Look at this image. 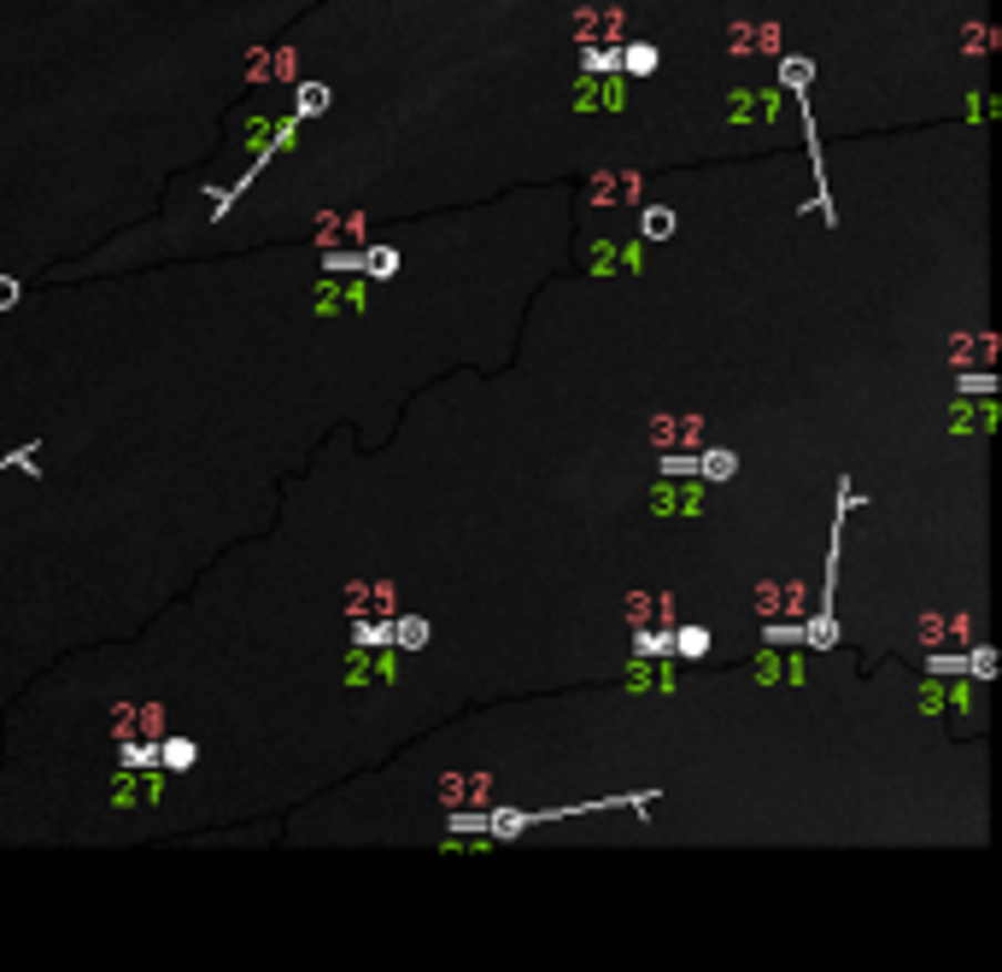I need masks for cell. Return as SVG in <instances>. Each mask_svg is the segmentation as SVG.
<instances>
[{
    "instance_id": "cell-6",
    "label": "cell",
    "mask_w": 1002,
    "mask_h": 972,
    "mask_svg": "<svg viewBox=\"0 0 1002 972\" xmlns=\"http://www.w3.org/2000/svg\"><path fill=\"white\" fill-rule=\"evenodd\" d=\"M733 469H739V458H733V451H709V458H698V474H709V481H727Z\"/></svg>"
},
{
    "instance_id": "cell-2",
    "label": "cell",
    "mask_w": 1002,
    "mask_h": 972,
    "mask_svg": "<svg viewBox=\"0 0 1002 972\" xmlns=\"http://www.w3.org/2000/svg\"><path fill=\"white\" fill-rule=\"evenodd\" d=\"M387 638H399L405 651H422L428 645V622H422V615H399V622L387 627Z\"/></svg>"
},
{
    "instance_id": "cell-13",
    "label": "cell",
    "mask_w": 1002,
    "mask_h": 972,
    "mask_svg": "<svg viewBox=\"0 0 1002 972\" xmlns=\"http://www.w3.org/2000/svg\"><path fill=\"white\" fill-rule=\"evenodd\" d=\"M651 59H657L651 48H633V53H627V71H640V76H645V71H651Z\"/></svg>"
},
{
    "instance_id": "cell-15",
    "label": "cell",
    "mask_w": 1002,
    "mask_h": 972,
    "mask_svg": "<svg viewBox=\"0 0 1002 972\" xmlns=\"http://www.w3.org/2000/svg\"><path fill=\"white\" fill-rule=\"evenodd\" d=\"M7 305H18V282L0 276V311H7Z\"/></svg>"
},
{
    "instance_id": "cell-10",
    "label": "cell",
    "mask_w": 1002,
    "mask_h": 972,
    "mask_svg": "<svg viewBox=\"0 0 1002 972\" xmlns=\"http://www.w3.org/2000/svg\"><path fill=\"white\" fill-rule=\"evenodd\" d=\"M961 668H973L979 679H991V668H996V656H991V651H973L968 662H961Z\"/></svg>"
},
{
    "instance_id": "cell-11",
    "label": "cell",
    "mask_w": 1002,
    "mask_h": 972,
    "mask_svg": "<svg viewBox=\"0 0 1002 972\" xmlns=\"http://www.w3.org/2000/svg\"><path fill=\"white\" fill-rule=\"evenodd\" d=\"M299 106H305V112H323V106H329V89H305Z\"/></svg>"
},
{
    "instance_id": "cell-7",
    "label": "cell",
    "mask_w": 1002,
    "mask_h": 972,
    "mask_svg": "<svg viewBox=\"0 0 1002 972\" xmlns=\"http://www.w3.org/2000/svg\"><path fill=\"white\" fill-rule=\"evenodd\" d=\"M804 638H809L815 651H832V645H838V622H832V615H815V627H809Z\"/></svg>"
},
{
    "instance_id": "cell-12",
    "label": "cell",
    "mask_w": 1002,
    "mask_h": 972,
    "mask_svg": "<svg viewBox=\"0 0 1002 972\" xmlns=\"http://www.w3.org/2000/svg\"><path fill=\"white\" fill-rule=\"evenodd\" d=\"M663 474H698V458H663Z\"/></svg>"
},
{
    "instance_id": "cell-14",
    "label": "cell",
    "mask_w": 1002,
    "mask_h": 972,
    "mask_svg": "<svg viewBox=\"0 0 1002 972\" xmlns=\"http://www.w3.org/2000/svg\"><path fill=\"white\" fill-rule=\"evenodd\" d=\"M640 651H645V656H657V651H668V633H640Z\"/></svg>"
},
{
    "instance_id": "cell-5",
    "label": "cell",
    "mask_w": 1002,
    "mask_h": 972,
    "mask_svg": "<svg viewBox=\"0 0 1002 972\" xmlns=\"http://www.w3.org/2000/svg\"><path fill=\"white\" fill-rule=\"evenodd\" d=\"M674 235V212L668 205H645V241H668Z\"/></svg>"
},
{
    "instance_id": "cell-3",
    "label": "cell",
    "mask_w": 1002,
    "mask_h": 972,
    "mask_svg": "<svg viewBox=\"0 0 1002 972\" xmlns=\"http://www.w3.org/2000/svg\"><path fill=\"white\" fill-rule=\"evenodd\" d=\"M159 768H171V774L194 768V738H171V744H159Z\"/></svg>"
},
{
    "instance_id": "cell-8",
    "label": "cell",
    "mask_w": 1002,
    "mask_h": 972,
    "mask_svg": "<svg viewBox=\"0 0 1002 972\" xmlns=\"http://www.w3.org/2000/svg\"><path fill=\"white\" fill-rule=\"evenodd\" d=\"M698 504H704L698 487H686V492H657V510H698Z\"/></svg>"
},
{
    "instance_id": "cell-4",
    "label": "cell",
    "mask_w": 1002,
    "mask_h": 972,
    "mask_svg": "<svg viewBox=\"0 0 1002 972\" xmlns=\"http://www.w3.org/2000/svg\"><path fill=\"white\" fill-rule=\"evenodd\" d=\"M668 651H681V656H704V651H709V633H704V627H681V633H668Z\"/></svg>"
},
{
    "instance_id": "cell-1",
    "label": "cell",
    "mask_w": 1002,
    "mask_h": 972,
    "mask_svg": "<svg viewBox=\"0 0 1002 972\" xmlns=\"http://www.w3.org/2000/svg\"><path fill=\"white\" fill-rule=\"evenodd\" d=\"M346 610H352V615H364V610H387V615H393V586H352V592H346Z\"/></svg>"
},
{
    "instance_id": "cell-9",
    "label": "cell",
    "mask_w": 1002,
    "mask_h": 972,
    "mask_svg": "<svg viewBox=\"0 0 1002 972\" xmlns=\"http://www.w3.org/2000/svg\"><path fill=\"white\" fill-rule=\"evenodd\" d=\"M364 264H370L376 276H393V270H399V253H387V246H376V253L364 258Z\"/></svg>"
}]
</instances>
